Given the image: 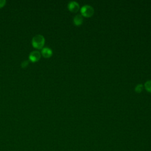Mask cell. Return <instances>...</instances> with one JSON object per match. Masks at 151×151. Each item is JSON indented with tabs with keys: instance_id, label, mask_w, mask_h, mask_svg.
I'll list each match as a JSON object with an SVG mask.
<instances>
[{
	"instance_id": "obj_1",
	"label": "cell",
	"mask_w": 151,
	"mask_h": 151,
	"mask_svg": "<svg viewBox=\"0 0 151 151\" xmlns=\"http://www.w3.org/2000/svg\"><path fill=\"white\" fill-rule=\"evenodd\" d=\"M31 44L33 47L36 49H42L45 44V38L41 34L35 35L31 41Z\"/></svg>"
},
{
	"instance_id": "obj_2",
	"label": "cell",
	"mask_w": 151,
	"mask_h": 151,
	"mask_svg": "<svg viewBox=\"0 0 151 151\" xmlns=\"http://www.w3.org/2000/svg\"><path fill=\"white\" fill-rule=\"evenodd\" d=\"M94 8L90 5H84L81 8V13L85 17H90L94 14Z\"/></svg>"
},
{
	"instance_id": "obj_3",
	"label": "cell",
	"mask_w": 151,
	"mask_h": 151,
	"mask_svg": "<svg viewBox=\"0 0 151 151\" xmlns=\"http://www.w3.org/2000/svg\"><path fill=\"white\" fill-rule=\"evenodd\" d=\"M41 53L38 51H32L29 54V60L32 62H37L41 58Z\"/></svg>"
},
{
	"instance_id": "obj_4",
	"label": "cell",
	"mask_w": 151,
	"mask_h": 151,
	"mask_svg": "<svg viewBox=\"0 0 151 151\" xmlns=\"http://www.w3.org/2000/svg\"><path fill=\"white\" fill-rule=\"evenodd\" d=\"M68 8L70 11L73 12H76L78 11L80 6L78 3L76 1H71L68 4Z\"/></svg>"
},
{
	"instance_id": "obj_5",
	"label": "cell",
	"mask_w": 151,
	"mask_h": 151,
	"mask_svg": "<svg viewBox=\"0 0 151 151\" xmlns=\"http://www.w3.org/2000/svg\"><path fill=\"white\" fill-rule=\"evenodd\" d=\"M41 54L44 58H50L52 55V51L48 47H44L41 49Z\"/></svg>"
},
{
	"instance_id": "obj_6",
	"label": "cell",
	"mask_w": 151,
	"mask_h": 151,
	"mask_svg": "<svg viewBox=\"0 0 151 151\" xmlns=\"http://www.w3.org/2000/svg\"><path fill=\"white\" fill-rule=\"evenodd\" d=\"M83 22V18L81 15L77 14L73 18V22L76 25L79 26L82 24Z\"/></svg>"
},
{
	"instance_id": "obj_7",
	"label": "cell",
	"mask_w": 151,
	"mask_h": 151,
	"mask_svg": "<svg viewBox=\"0 0 151 151\" xmlns=\"http://www.w3.org/2000/svg\"><path fill=\"white\" fill-rule=\"evenodd\" d=\"M144 87L147 91L151 93V80H147L146 81Z\"/></svg>"
},
{
	"instance_id": "obj_8",
	"label": "cell",
	"mask_w": 151,
	"mask_h": 151,
	"mask_svg": "<svg viewBox=\"0 0 151 151\" xmlns=\"http://www.w3.org/2000/svg\"><path fill=\"white\" fill-rule=\"evenodd\" d=\"M143 88V85L142 84H138L136 86L135 88H134V90L136 93H140Z\"/></svg>"
},
{
	"instance_id": "obj_9",
	"label": "cell",
	"mask_w": 151,
	"mask_h": 151,
	"mask_svg": "<svg viewBox=\"0 0 151 151\" xmlns=\"http://www.w3.org/2000/svg\"><path fill=\"white\" fill-rule=\"evenodd\" d=\"M28 61H23V62L22 63L21 66H22V68H25V67H27V66L28 65Z\"/></svg>"
},
{
	"instance_id": "obj_10",
	"label": "cell",
	"mask_w": 151,
	"mask_h": 151,
	"mask_svg": "<svg viewBox=\"0 0 151 151\" xmlns=\"http://www.w3.org/2000/svg\"><path fill=\"white\" fill-rule=\"evenodd\" d=\"M6 4V1L5 0H0V8L3 7Z\"/></svg>"
}]
</instances>
